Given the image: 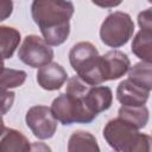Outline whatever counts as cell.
<instances>
[{
    "label": "cell",
    "mask_w": 152,
    "mask_h": 152,
    "mask_svg": "<svg viewBox=\"0 0 152 152\" xmlns=\"http://www.w3.org/2000/svg\"><path fill=\"white\" fill-rule=\"evenodd\" d=\"M128 78L139 87L152 90V63L139 62L129 68Z\"/></svg>",
    "instance_id": "17"
},
{
    "label": "cell",
    "mask_w": 152,
    "mask_h": 152,
    "mask_svg": "<svg viewBox=\"0 0 152 152\" xmlns=\"http://www.w3.org/2000/svg\"><path fill=\"white\" fill-rule=\"evenodd\" d=\"M101 57L106 81H114L122 77L126 72H128L131 68V61L128 56L122 51L112 50Z\"/></svg>",
    "instance_id": "8"
},
{
    "label": "cell",
    "mask_w": 152,
    "mask_h": 152,
    "mask_svg": "<svg viewBox=\"0 0 152 152\" xmlns=\"http://www.w3.org/2000/svg\"><path fill=\"white\" fill-rule=\"evenodd\" d=\"M26 76L27 75L24 70H17V69H10L6 66H2L1 80H0L1 90L20 87L26 81Z\"/></svg>",
    "instance_id": "18"
},
{
    "label": "cell",
    "mask_w": 152,
    "mask_h": 152,
    "mask_svg": "<svg viewBox=\"0 0 152 152\" xmlns=\"http://www.w3.org/2000/svg\"><path fill=\"white\" fill-rule=\"evenodd\" d=\"M68 151L69 152H78V151H89V152H99L100 147L95 137L86 131H75L68 141Z\"/></svg>",
    "instance_id": "15"
},
{
    "label": "cell",
    "mask_w": 152,
    "mask_h": 152,
    "mask_svg": "<svg viewBox=\"0 0 152 152\" xmlns=\"http://www.w3.org/2000/svg\"><path fill=\"white\" fill-rule=\"evenodd\" d=\"M150 91L139 87L129 78L124 80L116 88V99L124 106H145Z\"/></svg>",
    "instance_id": "10"
},
{
    "label": "cell",
    "mask_w": 152,
    "mask_h": 152,
    "mask_svg": "<svg viewBox=\"0 0 152 152\" xmlns=\"http://www.w3.org/2000/svg\"><path fill=\"white\" fill-rule=\"evenodd\" d=\"M147 1H148V2H150V4H152V0H147Z\"/></svg>",
    "instance_id": "23"
},
{
    "label": "cell",
    "mask_w": 152,
    "mask_h": 152,
    "mask_svg": "<svg viewBox=\"0 0 152 152\" xmlns=\"http://www.w3.org/2000/svg\"><path fill=\"white\" fill-rule=\"evenodd\" d=\"M74 11V4L69 0H33L31 5L32 19L51 46H58L68 39Z\"/></svg>",
    "instance_id": "1"
},
{
    "label": "cell",
    "mask_w": 152,
    "mask_h": 152,
    "mask_svg": "<svg viewBox=\"0 0 152 152\" xmlns=\"http://www.w3.org/2000/svg\"><path fill=\"white\" fill-rule=\"evenodd\" d=\"M36 76H37V82L40 86V88L49 90V91L62 88V86L68 80V74L65 69L56 62H51L39 68Z\"/></svg>",
    "instance_id": "9"
},
{
    "label": "cell",
    "mask_w": 152,
    "mask_h": 152,
    "mask_svg": "<svg viewBox=\"0 0 152 152\" xmlns=\"http://www.w3.org/2000/svg\"><path fill=\"white\" fill-rule=\"evenodd\" d=\"M18 57L24 64L38 69L51 63L53 50L44 38L36 34H28L24 38V42L19 48Z\"/></svg>",
    "instance_id": "6"
},
{
    "label": "cell",
    "mask_w": 152,
    "mask_h": 152,
    "mask_svg": "<svg viewBox=\"0 0 152 152\" xmlns=\"http://www.w3.org/2000/svg\"><path fill=\"white\" fill-rule=\"evenodd\" d=\"M2 93V114H6V112L12 107L13 101H14V93L7 91V90H1Z\"/></svg>",
    "instance_id": "20"
},
{
    "label": "cell",
    "mask_w": 152,
    "mask_h": 152,
    "mask_svg": "<svg viewBox=\"0 0 152 152\" xmlns=\"http://www.w3.org/2000/svg\"><path fill=\"white\" fill-rule=\"evenodd\" d=\"M138 25L140 28L152 30V7L141 11L138 14Z\"/></svg>",
    "instance_id": "19"
},
{
    "label": "cell",
    "mask_w": 152,
    "mask_h": 152,
    "mask_svg": "<svg viewBox=\"0 0 152 152\" xmlns=\"http://www.w3.org/2000/svg\"><path fill=\"white\" fill-rule=\"evenodd\" d=\"M20 43V32L11 26H0V44L2 59L11 58Z\"/></svg>",
    "instance_id": "16"
},
{
    "label": "cell",
    "mask_w": 152,
    "mask_h": 152,
    "mask_svg": "<svg viewBox=\"0 0 152 152\" xmlns=\"http://www.w3.org/2000/svg\"><path fill=\"white\" fill-rule=\"evenodd\" d=\"M103 138L118 152H148L152 150V138L119 116L106 124Z\"/></svg>",
    "instance_id": "3"
},
{
    "label": "cell",
    "mask_w": 152,
    "mask_h": 152,
    "mask_svg": "<svg viewBox=\"0 0 152 152\" xmlns=\"http://www.w3.org/2000/svg\"><path fill=\"white\" fill-rule=\"evenodd\" d=\"M1 148L2 151H14V152H26L32 150V146L28 139L19 131L14 128H8L6 126L2 127L1 133Z\"/></svg>",
    "instance_id": "12"
},
{
    "label": "cell",
    "mask_w": 152,
    "mask_h": 152,
    "mask_svg": "<svg viewBox=\"0 0 152 152\" xmlns=\"http://www.w3.org/2000/svg\"><path fill=\"white\" fill-rule=\"evenodd\" d=\"M89 87L90 84L86 83L80 76H74L68 80L65 93L52 101V113L62 125L90 124L97 116L86 102L84 95Z\"/></svg>",
    "instance_id": "2"
},
{
    "label": "cell",
    "mask_w": 152,
    "mask_h": 152,
    "mask_svg": "<svg viewBox=\"0 0 152 152\" xmlns=\"http://www.w3.org/2000/svg\"><path fill=\"white\" fill-rule=\"evenodd\" d=\"M69 62L86 83L90 86H99L104 80L102 57L97 49L90 42H80L75 44L69 52Z\"/></svg>",
    "instance_id": "4"
},
{
    "label": "cell",
    "mask_w": 152,
    "mask_h": 152,
    "mask_svg": "<svg viewBox=\"0 0 152 152\" xmlns=\"http://www.w3.org/2000/svg\"><path fill=\"white\" fill-rule=\"evenodd\" d=\"M131 49L139 59L152 63V30L141 28L133 38Z\"/></svg>",
    "instance_id": "13"
},
{
    "label": "cell",
    "mask_w": 152,
    "mask_h": 152,
    "mask_svg": "<svg viewBox=\"0 0 152 152\" xmlns=\"http://www.w3.org/2000/svg\"><path fill=\"white\" fill-rule=\"evenodd\" d=\"M134 32V23L128 13L114 12L106 17L100 27L101 42L109 48H120L127 44Z\"/></svg>",
    "instance_id": "5"
},
{
    "label": "cell",
    "mask_w": 152,
    "mask_h": 152,
    "mask_svg": "<svg viewBox=\"0 0 152 152\" xmlns=\"http://www.w3.org/2000/svg\"><path fill=\"white\" fill-rule=\"evenodd\" d=\"M2 14H1V20H5L7 17H10L12 14V10H13V4L12 0H2Z\"/></svg>",
    "instance_id": "22"
},
{
    "label": "cell",
    "mask_w": 152,
    "mask_h": 152,
    "mask_svg": "<svg viewBox=\"0 0 152 152\" xmlns=\"http://www.w3.org/2000/svg\"><path fill=\"white\" fill-rule=\"evenodd\" d=\"M86 102L90 110L99 115L101 112H104L110 108L113 102V93L109 87L106 86H90L87 90Z\"/></svg>",
    "instance_id": "11"
},
{
    "label": "cell",
    "mask_w": 152,
    "mask_h": 152,
    "mask_svg": "<svg viewBox=\"0 0 152 152\" xmlns=\"http://www.w3.org/2000/svg\"><path fill=\"white\" fill-rule=\"evenodd\" d=\"M57 119L52 113L51 107L46 106H33L25 115V122L31 129L33 135L40 140L50 139L55 135L57 129Z\"/></svg>",
    "instance_id": "7"
},
{
    "label": "cell",
    "mask_w": 152,
    "mask_h": 152,
    "mask_svg": "<svg viewBox=\"0 0 152 152\" xmlns=\"http://www.w3.org/2000/svg\"><path fill=\"white\" fill-rule=\"evenodd\" d=\"M91 2L102 8H113L119 6L122 2V0H91Z\"/></svg>",
    "instance_id": "21"
},
{
    "label": "cell",
    "mask_w": 152,
    "mask_h": 152,
    "mask_svg": "<svg viewBox=\"0 0 152 152\" xmlns=\"http://www.w3.org/2000/svg\"><path fill=\"white\" fill-rule=\"evenodd\" d=\"M118 116L132 124L138 129L146 127L148 122V109L145 106H121L118 110Z\"/></svg>",
    "instance_id": "14"
}]
</instances>
